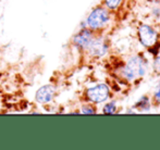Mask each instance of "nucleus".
Returning a JSON list of instances; mask_svg holds the SVG:
<instances>
[{"instance_id": "1", "label": "nucleus", "mask_w": 160, "mask_h": 150, "mask_svg": "<svg viewBox=\"0 0 160 150\" xmlns=\"http://www.w3.org/2000/svg\"><path fill=\"white\" fill-rule=\"evenodd\" d=\"M147 72V63L139 56L131 57L122 70V75L127 80H133L138 76H143Z\"/></svg>"}, {"instance_id": "2", "label": "nucleus", "mask_w": 160, "mask_h": 150, "mask_svg": "<svg viewBox=\"0 0 160 150\" xmlns=\"http://www.w3.org/2000/svg\"><path fill=\"white\" fill-rule=\"evenodd\" d=\"M110 21V13L103 7H96L87 17L86 25L92 31L102 30Z\"/></svg>"}, {"instance_id": "3", "label": "nucleus", "mask_w": 160, "mask_h": 150, "mask_svg": "<svg viewBox=\"0 0 160 150\" xmlns=\"http://www.w3.org/2000/svg\"><path fill=\"white\" fill-rule=\"evenodd\" d=\"M110 89L106 84H97L86 90V97L93 104H101L109 98Z\"/></svg>"}, {"instance_id": "4", "label": "nucleus", "mask_w": 160, "mask_h": 150, "mask_svg": "<svg viewBox=\"0 0 160 150\" xmlns=\"http://www.w3.org/2000/svg\"><path fill=\"white\" fill-rule=\"evenodd\" d=\"M138 39L144 47L149 48L158 41V34L152 26L143 24L138 28Z\"/></svg>"}, {"instance_id": "5", "label": "nucleus", "mask_w": 160, "mask_h": 150, "mask_svg": "<svg viewBox=\"0 0 160 150\" xmlns=\"http://www.w3.org/2000/svg\"><path fill=\"white\" fill-rule=\"evenodd\" d=\"M94 34L93 31L87 28H82L75 36L73 37V44L75 45L78 48L83 49V50H87L89 45L94 40Z\"/></svg>"}, {"instance_id": "6", "label": "nucleus", "mask_w": 160, "mask_h": 150, "mask_svg": "<svg viewBox=\"0 0 160 150\" xmlns=\"http://www.w3.org/2000/svg\"><path fill=\"white\" fill-rule=\"evenodd\" d=\"M55 93H56V88L52 85H45V86L40 87L36 91L35 99L39 104H48V102H50L52 100Z\"/></svg>"}, {"instance_id": "7", "label": "nucleus", "mask_w": 160, "mask_h": 150, "mask_svg": "<svg viewBox=\"0 0 160 150\" xmlns=\"http://www.w3.org/2000/svg\"><path fill=\"white\" fill-rule=\"evenodd\" d=\"M107 49L108 47L106 45V42L103 41V39H101V38H94L92 44L87 48V50H88L89 55L94 56V57H102L107 52Z\"/></svg>"}, {"instance_id": "8", "label": "nucleus", "mask_w": 160, "mask_h": 150, "mask_svg": "<svg viewBox=\"0 0 160 150\" xmlns=\"http://www.w3.org/2000/svg\"><path fill=\"white\" fill-rule=\"evenodd\" d=\"M135 108L138 109L139 111H148L150 109V101L147 96H143L135 104Z\"/></svg>"}, {"instance_id": "9", "label": "nucleus", "mask_w": 160, "mask_h": 150, "mask_svg": "<svg viewBox=\"0 0 160 150\" xmlns=\"http://www.w3.org/2000/svg\"><path fill=\"white\" fill-rule=\"evenodd\" d=\"M117 111V104L114 101H110L103 107L102 112L105 114H114Z\"/></svg>"}, {"instance_id": "10", "label": "nucleus", "mask_w": 160, "mask_h": 150, "mask_svg": "<svg viewBox=\"0 0 160 150\" xmlns=\"http://www.w3.org/2000/svg\"><path fill=\"white\" fill-rule=\"evenodd\" d=\"M121 2H122V0H105L106 7L110 10H114V9L119 8Z\"/></svg>"}, {"instance_id": "11", "label": "nucleus", "mask_w": 160, "mask_h": 150, "mask_svg": "<svg viewBox=\"0 0 160 150\" xmlns=\"http://www.w3.org/2000/svg\"><path fill=\"white\" fill-rule=\"evenodd\" d=\"M81 112L83 114H95L97 111H96L95 107H93L92 104H85V106L82 107Z\"/></svg>"}, {"instance_id": "12", "label": "nucleus", "mask_w": 160, "mask_h": 150, "mask_svg": "<svg viewBox=\"0 0 160 150\" xmlns=\"http://www.w3.org/2000/svg\"><path fill=\"white\" fill-rule=\"evenodd\" d=\"M148 50H149V52L152 53V56H157V55H159V50H160V44H159L158 41H157L156 44L154 45V46L149 47V48H148Z\"/></svg>"}, {"instance_id": "13", "label": "nucleus", "mask_w": 160, "mask_h": 150, "mask_svg": "<svg viewBox=\"0 0 160 150\" xmlns=\"http://www.w3.org/2000/svg\"><path fill=\"white\" fill-rule=\"evenodd\" d=\"M154 100L156 101L157 104H160V82L157 84L156 89H155V93H154Z\"/></svg>"}, {"instance_id": "14", "label": "nucleus", "mask_w": 160, "mask_h": 150, "mask_svg": "<svg viewBox=\"0 0 160 150\" xmlns=\"http://www.w3.org/2000/svg\"><path fill=\"white\" fill-rule=\"evenodd\" d=\"M160 59V56H159V57H157V60H159Z\"/></svg>"}]
</instances>
